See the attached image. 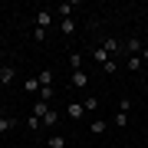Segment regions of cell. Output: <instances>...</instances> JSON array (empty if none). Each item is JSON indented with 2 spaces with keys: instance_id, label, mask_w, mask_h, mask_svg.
<instances>
[{
  "instance_id": "1",
  "label": "cell",
  "mask_w": 148,
  "mask_h": 148,
  "mask_svg": "<svg viewBox=\"0 0 148 148\" xmlns=\"http://www.w3.org/2000/svg\"><path fill=\"white\" fill-rule=\"evenodd\" d=\"M125 53H128V56H142V40H138V36H128Z\"/></svg>"
},
{
  "instance_id": "2",
  "label": "cell",
  "mask_w": 148,
  "mask_h": 148,
  "mask_svg": "<svg viewBox=\"0 0 148 148\" xmlns=\"http://www.w3.org/2000/svg\"><path fill=\"white\" fill-rule=\"evenodd\" d=\"M86 86H89V76H86L82 69H76L73 73V89H86Z\"/></svg>"
},
{
  "instance_id": "3",
  "label": "cell",
  "mask_w": 148,
  "mask_h": 148,
  "mask_svg": "<svg viewBox=\"0 0 148 148\" xmlns=\"http://www.w3.org/2000/svg\"><path fill=\"white\" fill-rule=\"evenodd\" d=\"M49 23H53V13H49V10H40L36 13V27L40 30H49Z\"/></svg>"
},
{
  "instance_id": "4",
  "label": "cell",
  "mask_w": 148,
  "mask_h": 148,
  "mask_svg": "<svg viewBox=\"0 0 148 148\" xmlns=\"http://www.w3.org/2000/svg\"><path fill=\"white\" fill-rule=\"evenodd\" d=\"M142 66H145V63H142V56H125V69H128V73H138Z\"/></svg>"
},
{
  "instance_id": "5",
  "label": "cell",
  "mask_w": 148,
  "mask_h": 148,
  "mask_svg": "<svg viewBox=\"0 0 148 148\" xmlns=\"http://www.w3.org/2000/svg\"><path fill=\"white\" fill-rule=\"evenodd\" d=\"M36 79H40V89H49V86H53V69H43Z\"/></svg>"
},
{
  "instance_id": "6",
  "label": "cell",
  "mask_w": 148,
  "mask_h": 148,
  "mask_svg": "<svg viewBox=\"0 0 148 148\" xmlns=\"http://www.w3.org/2000/svg\"><path fill=\"white\" fill-rule=\"evenodd\" d=\"M92 56H95V63H102V66H106V63H112V56H109L102 46H92Z\"/></svg>"
},
{
  "instance_id": "7",
  "label": "cell",
  "mask_w": 148,
  "mask_h": 148,
  "mask_svg": "<svg viewBox=\"0 0 148 148\" xmlns=\"http://www.w3.org/2000/svg\"><path fill=\"white\" fill-rule=\"evenodd\" d=\"M102 49H106L109 56H112V53H119V40H115V36H106V40H102Z\"/></svg>"
},
{
  "instance_id": "8",
  "label": "cell",
  "mask_w": 148,
  "mask_h": 148,
  "mask_svg": "<svg viewBox=\"0 0 148 148\" xmlns=\"http://www.w3.org/2000/svg\"><path fill=\"white\" fill-rule=\"evenodd\" d=\"M40 122H43V125H46V128H53L56 122H59V112H56V109H49V112H46V115H43Z\"/></svg>"
},
{
  "instance_id": "9",
  "label": "cell",
  "mask_w": 148,
  "mask_h": 148,
  "mask_svg": "<svg viewBox=\"0 0 148 148\" xmlns=\"http://www.w3.org/2000/svg\"><path fill=\"white\" fill-rule=\"evenodd\" d=\"M13 125H16V119H7V115H0V135H7Z\"/></svg>"
},
{
  "instance_id": "10",
  "label": "cell",
  "mask_w": 148,
  "mask_h": 148,
  "mask_svg": "<svg viewBox=\"0 0 148 148\" xmlns=\"http://www.w3.org/2000/svg\"><path fill=\"white\" fill-rule=\"evenodd\" d=\"M59 30H63L66 36H73V33H76V23H73V16H66V20L59 23Z\"/></svg>"
},
{
  "instance_id": "11",
  "label": "cell",
  "mask_w": 148,
  "mask_h": 148,
  "mask_svg": "<svg viewBox=\"0 0 148 148\" xmlns=\"http://www.w3.org/2000/svg\"><path fill=\"white\" fill-rule=\"evenodd\" d=\"M82 109L86 112H95V109H99V99H95V95H86V99H82Z\"/></svg>"
},
{
  "instance_id": "12",
  "label": "cell",
  "mask_w": 148,
  "mask_h": 148,
  "mask_svg": "<svg viewBox=\"0 0 148 148\" xmlns=\"http://www.w3.org/2000/svg\"><path fill=\"white\" fill-rule=\"evenodd\" d=\"M23 92H40V79L36 76H30V79L23 82Z\"/></svg>"
},
{
  "instance_id": "13",
  "label": "cell",
  "mask_w": 148,
  "mask_h": 148,
  "mask_svg": "<svg viewBox=\"0 0 148 148\" xmlns=\"http://www.w3.org/2000/svg\"><path fill=\"white\" fill-rule=\"evenodd\" d=\"M46 145H49V148H66V138H63V135H49Z\"/></svg>"
},
{
  "instance_id": "14",
  "label": "cell",
  "mask_w": 148,
  "mask_h": 148,
  "mask_svg": "<svg viewBox=\"0 0 148 148\" xmlns=\"http://www.w3.org/2000/svg\"><path fill=\"white\" fill-rule=\"evenodd\" d=\"M106 128H109V122H102V119L92 122V135H106Z\"/></svg>"
},
{
  "instance_id": "15",
  "label": "cell",
  "mask_w": 148,
  "mask_h": 148,
  "mask_svg": "<svg viewBox=\"0 0 148 148\" xmlns=\"http://www.w3.org/2000/svg\"><path fill=\"white\" fill-rule=\"evenodd\" d=\"M0 82H3V86L13 82V69H10V66H0Z\"/></svg>"
},
{
  "instance_id": "16",
  "label": "cell",
  "mask_w": 148,
  "mask_h": 148,
  "mask_svg": "<svg viewBox=\"0 0 148 148\" xmlns=\"http://www.w3.org/2000/svg\"><path fill=\"white\" fill-rule=\"evenodd\" d=\"M82 102H73V106H69V119H82Z\"/></svg>"
},
{
  "instance_id": "17",
  "label": "cell",
  "mask_w": 148,
  "mask_h": 148,
  "mask_svg": "<svg viewBox=\"0 0 148 148\" xmlns=\"http://www.w3.org/2000/svg\"><path fill=\"white\" fill-rule=\"evenodd\" d=\"M112 125H115V128H125V125H128V115H125V112H119V115L112 119Z\"/></svg>"
},
{
  "instance_id": "18",
  "label": "cell",
  "mask_w": 148,
  "mask_h": 148,
  "mask_svg": "<svg viewBox=\"0 0 148 148\" xmlns=\"http://www.w3.org/2000/svg\"><path fill=\"white\" fill-rule=\"evenodd\" d=\"M69 66H73V73L82 66V53H69Z\"/></svg>"
},
{
  "instance_id": "19",
  "label": "cell",
  "mask_w": 148,
  "mask_h": 148,
  "mask_svg": "<svg viewBox=\"0 0 148 148\" xmlns=\"http://www.w3.org/2000/svg\"><path fill=\"white\" fill-rule=\"evenodd\" d=\"M73 7H76V3H59V7H56V13H63V20H66V16H69V10H73Z\"/></svg>"
},
{
  "instance_id": "20",
  "label": "cell",
  "mask_w": 148,
  "mask_h": 148,
  "mask_svg": "<svg viewBox=\"0 0 148 148\" xmlns=\"http://www.w3.org/2000/svg\"><path fill=\"white\" fill-rule=\"evenodd\" d=\"M53 99V86H49V89H40V102H49Z\"/></svg>"
},
{
  "instance_id": "21",
  "label": "cell",
  "mask_w": 148,
  "mask_h": 148,
  "mask_svg": "<svg viewBox=\"0 0 148 148\" xmlns=\"http://www.w3.org/2000/svg\"><path fill=\"white\" fill-rule=\"evenodd\" d=\"M27 125H30V128H33V132H40V125H43V122H40V119H36V115H30V119H27Z\"/></svg>"
},
{
  "instance_id": "22",
  "label": "cell",
  "mask_w": 148,
  "mask_h": 148,
  "mask_svg": "<svg viewBox=\"0 0 148 148\" xmlns=\"http://www.w3.org/2000/svg\"><path fill=\"white\" fill-rule=\"evenodd\" d=\"M33 40H36V43H43V40H46V30H40V27H36V30H33Z\"/></svg>"
},
{
  "instance_id": "23",
  "label": "cell",
  "mask_w": 148,
  "mask_h": 148,
  "mask_svg": "<svg viewBox=\"0 0 148 148\" xmlns=\"http://www.w3.org/2000/svg\"><path fill=\"white\" fill-rule=\"evenodd\" d=\"M142 63H148V46H142Z\"/></svg>"
},
{
  "instance_id": "24",
  "label": "cell",
  "mask_w": 148,
  "mask_h": 148,
  "mask_svg": "<svg viewBox=\"0 0 148 148\" xmlns=\"http://www.w3.org/2000/svg\"><path fill=\"white\" fill-rule=\"evenodd\" d=\"M0 59H3V49H0Z\"/></svg>"
},
{
  "instance_id": "25",
  "label": "cell",
  "mask_w": 148,
  "mask_h": 148,
  "mask_svg": "<svg viewBox=\"0 0 148 148\" xmlns=\"http://www.w3.org/2000/svg\"><path fill=\"white\" fill-rule=\"evenodd\" d=\"M27 148H30V145H27Z\"/></svg>"
}]
</instances>
